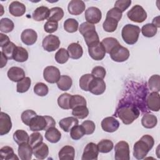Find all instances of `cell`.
I'll return each instance as SVG.
<instances>
[{
    "instance_id": "60d3db41",
    "label": "cell",
    "mask_w": 160,
    "mask_h": 160,
    "mask_svg": "<svg viewBox=\"0 0 160 160\" xmlns=\"http://www.w3.org/2000/svg\"><path fill=\"white\" fill-rule=\"evenodd\" d=\"M72 114L76 118L84 119L89 114V110L86 106H77L72 109Z\"/></svg>"
},
{
    "instance_id": "9f6ffc18",
    "label": "cell",
    "mask_w": 160,
    "mask_h": 160,
    "mask_svg": "<svg viewBox=\"0 0 160 160\" xmlns=\"http://www.w3.org/2000/svg\"><path fill=\"white\" fill-rule=\"evenodd\" d=\"M122 12L118 8L114 7L113 8L111 9L108 11L106 14V17L111 18L119 22L122 18Z\"/></svg>"
},
{
    "instance_id": "3957f363",
    "label": "cell",
    "mask_w": 160,
    "mask_h": 160,
    "mask_svg": "<svg viewBox=\"0 0 160 160\" xmlns=\"http://www.w3.org/2000/svg\"><path fill=\"white\" fill-rule=\"evenodd\" d=\"M29 126L32 131H46L51 127H55L56 121L51 116L37 115L31 119Z\"/></svg>"
},
{
    "instance_id": "7dc6e473",
    "label": "cell",
    "mask_w": 160,
    "mask_h": 160,
    "mask_svg": "<svg viewBox=\"0 0 160 160\" xmlns=\"http://www.w3.org/2000/svg\"><path fill=\"white\" fill-rule=\"evenodd\" d=\"M85 134L84 129L82 125H76L72 127L70 131L71 138L74 140L81 139Z\"/></svg>"
},
{
    "instance_id": "d6a6232c",
    "label": "cell",
    "mask_w": 160,
    "mask_h": 160,
    "mask_svg": "<svg viewBox=\"0 0 160 160\" xmlns=\"http://www.w3.org/2000/svg\"><path fill=\"white\" fill-rule=\"evenodd\" d=\"M13 139L18 144H21L22 143L28 142L29 136L26 131L22 129H18L13 134Z\"/></svg>"
},
{
    "instance_id": "db71d44e",
    "label": "cell",
    "mask_w": 160,
    "mask_h": 160,
    "mask_svg": "<svg viewBox=\"0 0 160 160\" xmlns=\"http://www.w3.org/2000/svg\"><path fill=\"white\" fill-rule=\"evenodd\" d=\"M81 125L84 129L85 134H91L95 131L96 126L94 122L92 121H90V120L84 121L82 122Z\"/></svg>"
},
{
    "instance_id": "30bf717a",
    "label": "cell",
    "mask_w": 160,
    "mask_h": 160,
    "mask_svg": "<svg viewBox=\"0 0 160 160\" xmlns=\"http://www.w3.org/2000/svg\"><path fill=\"white\" fill-rule=\"evenodd\" d=\"M88 52L92 59L96 61L102 60L106 55V50L101 42L88 47Z\"/></svg>"
},
{
    "instance_id": "8d00e7d4",
    "label": "cell",
    "mask_w": 160,
    "mask_h": 160,
    "mask_svg": "<svg viewBox=\"0 0 160 160\" xmlns=\"http://www.w3.org/2000/svg\"><path fill=\"white\" fill-rule=\"evenodd\" d=\"M97 146L99 152L101 153H108L112 149L114 144L109 139H102L98 142Z\"/></svg>"
},
{
    "instance_id": "7402d4cb",
    "label": "cell",
    "mask_w": 160,
    "mask_h": 160,
    "mask_svg": "<svg viewBox=\"0 0 160 160\" xmlns=\"http://www.w3.org/2000/svg\"><path fill=\"white\" fill-rule=\"evenodd\" d=\"M50 9L44 6L37 8L32 14V18L36 21H42L48 18L49 15Z\"/></svg>"
},
{
    "instance_id": "603a6c76",
    "label": "cell",
    "mask_w": 160,
    "mask_h": 160,
    "mask_svg": "<svg viewBox=\"0 0 160 160\" xmlns=\"http://www.w3.org/2000/svg\"><path fill=\"white\" fill-rule=\"evenodd\" d=\"M67 51L69 57L73 59H79L83 54L82 46L77 42H72L70 44L68 47Z\"/></svg>"
},
{
    "instance_id": "f6af8a7d",
    "label": "cell",
    "mask_w": 160,
    "mask_h": 160,
    "mask_svg": "<svg viewBox=\"0 0 160 160\" xmlns=\"http://www.w3.org/2000/svg\"><path fill=\"white\" fill-rule=\"evenodd\" d=\"M72 95L68 93H63L58 99V106L63 109H69V101Z\"/></svg>"
},
{
    "instance_id": "681fc988",
    "label": "cell",
    "mask_w": 160,
    "mask_h": 160,
    "mask_svg": "<svg viewBox=\"0 0 160 160\" xmlns=\"http://www.w3.org/2000/svg\"><path fill=\"white\" fill-rule=\"evenodd\" d=\"M42 136L38 132H34L30 135L28 143L33 149L37 146L41 144L42 142Z\"/></svg>"
},
{
    "instance_id": "cb8c5ba5",
    "label": "cell",
    "mask_w": 160,
    "mask_h": 160,
    "mask_svg": "<svg viewBox=\"0 0 160 160\" xmlns=\"http://www.w3.org/2000/svg\"><path fill=\"white\" fill-rule=\"evenodd\" d=\"M79 121L75 117H67L62 119L59 122L60 128L64 132H69L72 127L78 124Z\"/></svg>"
},
{
    "instance_id": "ba28073f",
    "label": "cell",
    "mask_w": 160,
    "mask_h": 160,
    "mask_svg": "<svg viewBox=\"0 0 160 160\" xmlns=\"http://www.w3.org/2000/svg\"><path fill=\"white\" fill-rule=\"evenodd\" d=\"M43 77L48 82L54 84L57 82L61 77L60 71L55 66H47L44 69Z\"/></svg>"
},
{
    "instance_id": "f1b7e54d",
    "label": "cell",
    "mask_w": 160,
    "mask_h": 160,
    "mask_svg": "<svg viewBox=\"0 0 160 160\" xmlns=\"http://www.w3.org/2000/svg\"><path fill=\"white\" fill-rule=\"evenodd\" d=\"M158 123L157 117L152 114L147 113L143 115L141 119V124L145 128L151 129L154 128Z\"/></svg>"
},
{
    "instance_id": "6f0895ef",
    "label": "cell",
    "mask_w": 160,
    "mask_h": 160,
    "mask_svg": "<svg viewBox=\"0 0 160 160\" xmlns=\"http://www.w3.org/2000/svg\"><path fill=\"white\" fill-rule=\"evenodd\" d=\"M131 4V0H118L115 2L114 8H118L122 12L130 6Z\"/></svg>"
},
{
    "instance_id": "7a4b0ae2",
    "label": "cell",
    "mask_w": 160,
    "mask_h": 160,
    "mask_svg": "<svg viewBox=\"0 0 160 160\" xmlns=\"http://www.w3.org/2000/svg\"><path fill=\"white\" fill-rule=\"evenodd\" d=\"M154 144V138L148 134L144 135L133 147V155L137 159H144Z\"/></svg>"
},
{
    "instance_id": "9a60e30c",
    "label": "cell",
    "mask_w": 160,
    "mask_h": 160,
    "mask_svg": "<svg viewBox=\"0 0 160 160\" xmlns=\"http://www.w3.org/2000/svg\"><path fill=\"white\" fill-rule=\"evenodd\" d=\"M12 128V122L10 116L4 112L0 113V135L3 136L8 134Z\"/></svg>"
},
{
    "instance_id": "91938a15",
    "label": "cell",
    "mask_w": 160,
    "mask_h": 160,
    "mask_svg": "<svg viewBox=\"0 0 160 160\" xmlns=\"http://www.w3.org/2000/svg\"><path fill=\"white\" fill-rule=\"evenodd\" d=\"M93 29H96V27L94 25L90 24L88 22H82L81 24H80V26L79 28V31L81 34H82L85 32Z\"/></svg>"
},
{
    "instance_id": "6da1fadb",
    "label": "cell",
    "mask_w": 160,
    "mask_h": 160,
    "mask_svg": "<svg viewBox=\"0 0 160 160\" xmlns=\"http://www.w3.org/2000/svg\"><path fill=\"white\" fill-rule=\"evenodd\" d=\"M116 116L126 125L131 124L140 115L139 109L136 105L128 99H122L119 101L116 108Z\"/></svg>"
},
{
    "instance_id": "e575fe53",
    "label": "cell",
    "mask_w": 160,
    "mask_h": 160,
    "mask_svg": "<svg viewBox=\"0 0 160 160\" xmlns=\"http://www.w3.org/2000/svg\"><path fill=\"white\" fill-rule=\"evenodd\" d=\"M64 16V11L59 7H54L50 9L49 15L48 18V21H59Z\"/></svg>"
},
{
    "instance_id": "c3c4849f",
    "label": "cell",
    "mask_w": 160,
    "mask_h": 160,
    "mask_svg": "<svg viewBox=\"0 0 160 160\" xmlns=\"http://www.w3.org/2000/svg\"><path fill=\"white\" fill-rule=\"evenodd\" d=\"M93 78V76L91 74H86L82 75L79 79V86L81 89L85 91H89V84Z\"/></svg>"
},
{
    "instance_id": "1f68e13d",
    "label": "cell",
    "mask_w": 160,
    "mask_h": 160,
    "mask_svg": "<svg viewBox=\"0 0 160 160\" xmlns=\"http://www.w3.org/2000/svg\"><path fill=\"white\" fill-rule=\"evenodd\" d=\"M0 156L2 160H13V159H18L19 158L16 156V155L14 152L13 149L10 146H4L0 149Z\"/></svg>"
},
{
    "instance_id": "f907efd6",
    "label": "cell",
    "mask_w": 160,
    "mask_h": 160,
    "mask_svg": "<svg viewBox=\"0 0 160 160\" xmlns=\"http://www.w3.org/2000/svg\"><path fill=\"white\" fill-rule=\"evenodd\" d=\"M16 46L15 44H14L12 42H9L7 45L2 48L1 52L4 54L5 56L8 59H12L13 58V54L14 52V51L16 48Z\"/></svg>"
},
{
    "instance_id": "4fadbf2b",
    "label": "cell",
    "mask_w": 160,
    "mask_h": 160,
    "mask_svg": "<svg viewBox=\"0 0 160 160\" xmlns=\"http://www.w3.org/2000/svg\"><path fill=\"white\" fill-rule=\"evenodd\" d=\"M106 90V83L102 79L94 78L89 86V91L94 95H100Z\"/></svg>"
},
{
    "instance_id": "44dd1931",
    "label": "cell",
    "mask_w": 160,
    "mask_h": 160,
    "mask_svg": "<svg viewBox=\"0 0 160 160\" xmlns=\"http://www.w3.org/2000/svg\"><path fill=\"white\" fill-rule=\"evenodd\" d=\"M9 11L11 15L15 17L22 16L26 12V6L24 4L15 1L9 6Z\"/></svg>"
},
{
    "instance_id": "e0dca14e",
    "label": "cell",
    "mask_w": 160,
    "mask_h": 160,
    "mask_svg": "<svg viewBox=\"0 0 160 160\" xmlns=\"http://www.w3.org/2000/svg\"><path fill=\"white\" fill-rule=\"evenodd\" d=\"M21 39L24 44L31 46L36 42L38 34L37 32L32 29H26L22 32Z\"/></svg>"
},
{
    "instance_id": "f35d334b",
    "label": "cell",
    "mask_w": 160,
    "mask_h": 160,
    "mask_svg": "<svg viewBox=\"0 0 160 160\" xmlns=\"http://www.w3.org/2000/svg\"><path fill=\"white\" fill-rule=\"evenodd\" d=\"M14 27V22L9 18H2L0 21V31L2 32L8 33L11 32Z\"/></svg>"
},
{
    "instance_id": "d4e9b609",
    "label": "cell",
    "mask_w": 160,
    "mask_h": 160,
    "mask_svg": "<svg viewBox=\"0 0 160 160\" xmlns=\"http://www.w3.org/2000/svg\"><path fill=\"white\" fill-rule=\"evenodd\" d=\"M82 35L84 39V41L88 47L92 46L99 42V36L97 32L96 31V29L89 30L85 32Z\"/></svg>"
},
{
    "instance_id": "52a82bcc",
    "label": "cell",
    "mask_w": 160,
    "mask_h": 160,
    "mask_svg": "<svg viewBox=\"0 0 160 160\" xmlns=\"http://www.w3.org/2000/svg\"><path fill=\"white\" fill-rule=\"evenodd\" d=\"M111 58L116 62H121L126 61L129 57V51L120 44L116 46L109 53Z\"/></svg>"
},
{
    "instance_id": "2e32d148",
    "label": "cell",
    "mask_w": 160,
    "mask_h": 160,
    "mask_svg": "<svg viewBox=\"0 0 160 160\" xmlns=\"http://www.w3.org/2000/svg\"><path fill=\"white\" fill-rule=\"evenodd\" d=\"M86 5L81 0H72L71 1L68 6V12L74 16L79 15L85 10Z\"/></svg>"
},
{
    "instance_id": "8992f818",
    "label": "cell",
    "mask_w": 160,
    "mask_h": 160,
    "mask_svg": "<svg viewBox=\"0 0 160 160\" xmlns=\"http://www.w3.org/2000/svg\"><path fill=\"white\" fill-rule=\"evenodd\" d=\"M114 158L116 160H129L130 159L129 146L127 142H118L114 147Z\"/></svg>"
},
{
    "instance_id": "9c48e42d",
    "label": "cell",
    "mask_w": 160,
    "mask_h": 160,
    "mask_svg": "<svg viewBox=\"0 0 160 160\" xmlns=\"http://www.w3.org/2000/svg\"><path fill=\"white\" fill-rule=\"evenodd\" d=\"M42 45L44 49L46 51L52 52L59 48L60 40L58 36L49 34L43 39Z\"/></svg>"
},
{
    "instance_id": "d6986e66",
    "label": "cell",
    "mask_w": 160,
    "mask_h": 160,
    "mask_svg": "<svg viewBox=\"0 0 160 160\" xmlns=\"http://www.w3.org/2000/svg\"><path fill=\"white\" fill-rule=\"evenodd\" d=\"M18 152L21 159L30 160L33 154V149L28 142H24L19 144Z\"/></svg>"
},
{
    "instance_id": "836d02e7",
    "label": "cell",
    "mask_w": 160,
    "mask_h": 160,
    "mask_svg": "<svg viewBox=\"0 0 160 160\" xmlns=\"http://www.w3.org/2000/svg\"><path fill=\"white\" fill-rule=\"evenodd\" d=\"M101 43L103 45L106 53H108V54H109L110 52L116 46L119 44V42H118V41L116 38H112V37L106 38L103 39L101 41Z\"/></svg>"
},
{
    "instance_id": "f546056e",
    "label": "cell",
    "mask_w": 160,
    "mask_h": 160,
    "mask_svg": "<svg viewBox=\"0 0 160 160\" xmlns=\"http://www.w3.org/2000/svg\"><path fill=\"white\" fill-rule=\"evenodd\" d=\"M12 59L19 62H25L28 59V52L25 48L21 46H17L14 51Z\"/></svg>"
},
{
    "instance_id": "5bb4252c",
    "label": "cell",
    "mask_w": 160,
    "mask_h": 160,
    "mask_svg": "<svg viewBox=\"0 0 160 160\" xmlns=\"http://www.w3.org/2000/svg\"><path fill=\"white\" fill-rule=\"evenodd\" d=\"M119 127V121L114 117L109 116L104 118L101 121L102 129L108 132H113Z\"/></svg>"
},
{
    "instance_id": "74e56055",
    "label": "cell",
    "mask_w": 160,
    "mask_h": 160,
    "mask_svg": "<svg viewBox=\"0 0 160 160\" xmlns=\"http://www.w3.org/2000/svg\"><path fill=\"white\" fill-rule=\"evenodd\" d=\"M86 100L83 96L78 94L72 95L69 101V107L72 109L77 106H86Z\"/></svg>"
},
{
    "instance_id": "6125c7cd",
    "label": "cell",
    "mask_w": 160,
    "mask_h": 160,
    "mask_svg": "<svg viewBox=\"0 0 160 160\" xmlns=\"http://www.w3.org/2000/svg\"><path fill=\"white\" fill-rule=\"evenodd\" d=\"M1 60L0 68H2L6 66L7 61H8V58H6V56H5L4 55V54L2 52H1Z\"/></svg>"
},
{
    "instance_id": "be15d7a7",
    "label": "cell",
    "mask_w": 160,
    "mask_h": 160,
    "mask_svg": "<svg viewBox=\"0 0 160 160\" xmlns=\"http://www.w3.org/2000/svg\"><path fill=\"white\" fill-rule=\"evenodd\" d=\"M159 16H157L156 18H154L153 20H152V24L153 25H154L157 28H159L160 27V25H159Z\"/></svg>"
},
{
    "instance_id": "484cf974",
    "label": "cell",
    "mask_w": 160,
    "mask_h": 160,
    "mask_svg": "<svg viewBox=\"0 0 160 160\" xmlns=\"http://www.w3.org/2000/svg\"><path fill=\"white\" fill-rule=\"evenodd\" d=\"M45 138L51 143H56L61 139V133L56 127H51L46 130Z\"/></svg>"
},
{
    "instance_id": "ffe728a7",
    "label": "cell",
    "mask_w": 160,
    "mask_h": 160,
    "mask_svg": "<svg viewBox=\"0 0 160 160\" xmlns=\"http://www.w3.org/2000/svg\"><path fill=\"white\" fill-rule=\"evenodd\" d=\"M7 75L11 81L13 82H19L25 78V72L19 67L13 66L9 69Z\"/></svg>"
},
{
    "instance_id": "b9f144b4",
    "label": "cell",
    "mask_w": 160,
    "mask_h": 160,
    "mask_svg": "<svg viewBox=\"0 0 160 160\" xmlns=\"http://www.w3.org/2000/svg\"><path fill=\"white\" fill-rule=\"evenodd\" d=\"M31 84V80L29 77H25L20 81L18 82L16 90L18 92L24 93L28 91Z\"/></svg>"
},
{
    "instance_id": "83f0119b",
    "label": "cell",
    "mask_w": 160,
    "mask_h": 160,
    "mask_svg": "<svg viewBox=\"0 0 160 160\" xmlns=\"http://www.w3.org/2000/svg\"><path fill=\"white\" fill-rule=\"evenodd\" d=\"M33 154L39 159H44L46 158L49 154V148L48 145L44 142H42L37 146L33 148Z\"/></svg>"
},
{
    "instance_id": "8fae6325",
    "label": "cell",
    "mask_w": 160,
    "mask_h": 160,
    "mask_svg": "<svg viewBox=\"0 0 160 160\" xmlns=\"http://www.w3.org/2000/svg\"><path fill=\"white\" fill-rule=\"evenodd\" d=\"M85 19L90 24H97L102 18L101 10L96 7H89L85 11Z\"/></svg>"
},
{
    "instance_id": "94428289",
    "label": "cell",
    "mask_w": 160,
    "mask_h": 160,
    "mask_svg": "<svg viewBox=\"0 0 160 160\" xmlns=\"http://www.w3.org/2000/svg\"><path fill=\"white\" fill-rule=\"evenodd\" d=\"M9 42V38L7 35L0 33V46L1 47V48L7 45Z\"/></svg>"
},
{
    "instance_id": "7c38bea8",
    "label": "cell",
    "mask_w": 160,
    "mask_h": 160,
    "mask_svg": "<svg viewBox=\"0 0 160 160\" xmlns=\"http://www.w3.org/2000/svg\"><path fill=\"white\" fill-rule=\"evenodd\" d=\"M99 154L97 144L94 142L88 143L84 149L82 160H97Z\"/></svg>"
},
{
    "instance_id": "f5cc1de1",
    "label": "cell",
    "mask_w": 160,
    "mask_h": 160,
    "mask_svg": "<svg viewBox=\"0 0 160 160\" xmlns=\"http://www.w3.org/2000/svg\"><path fill=\"white\" fill-rule=\"evenodd\" d=\"M36 116H37V114L35 111L31 109H28L21 114V120L25 125L29 126L31 119Z\"/></svg>"
},
{
    "instance_id": "7bdbcfd3",
    "label": "cell",
    "mask_w": 160,
    "mask_h": 160,
    "mask_svg": "<svg viewBox=\"0 0 160 160\" xmlns=\"http://www.w3.org/2000/svg\"><path fill=\"white\" fill-rule=\"evenodd\" d=\"M148 85L150 90L152 92H158L160 91V76L158 74H154L150 77L148 81Z\"/></svg>"
},
{
    "instance_id": "277c9868",
    "label": "cell",
    "mask_w": 160,
    "mask_h": 160,
    "mask_svg": "<svg viewBox=\"0 0 160 160\" xmlns=\"http://www.w3.org/2000/svg\"><path fill=\"white\" fill-rule=\"evenodd\" d=\"M140 31L141 29L139 26L128 24L122 29L121 35L122 39L128 44H134L138 40Z\"/></svg>"
},
{
    "instance_id": "bcb514c9",
    "label": "cell",
    "mask_w": 160,
    "mask_h": 160,
    "mask_svg": "<svg viewBox=\"0 0 160 160\" xmlns=\"http://www.w3.org/2000/svg\"><path fill=\"white\" fill-rule=\"evenodd\" d=\"M69 58L68 51L64 48H60L55 54V60L59 64H64Z\"/></svg>"
},
{
    "instance_id": "4316f807",
    "label": "cell",
    "mask_w": 160,
    "mask_h": 160,
    "mask_svg": "<svg viewBox=\"0 0 160 160\" xmlns=\"http://www.w3.org/2000/svg\"><path fill=\"white\" fill-rule=\"evenodd\" d=\"M75 156V150L72 146H65L59 151L58 156L61 160H73Z\"/></svg>"
},
{
    "instance_id": "ab89813d",
    "label": "cell",
    "mask_w": 160,
    "mask_h": 160,
    "mask_svg": "<svg viewBox=\"0 0 160 160\" xmlns=\"http://www.w3.org/2000/svg\"><path fill=\"white\" fill-rule=\"evenodd\" d=\"M142 35L147 38H152L157 33V28L152 23H148L144 24L141 29Z\"/></svg>"
},
{
    "instance_id": "816d5d0a",
    "label": "cell",
    "mask_w": 160,
    "mask_h": 160,
    "mask_svg": "<svg viewBox=\"0 0 160 160\" xmlns=\"http://www.w3.org/2000/svg\"><path fill=\"white\" fill-rule=\"evenodd\" d=\"M49 91L48 87L43 82H38L34 86V92L39 96H45Z\"/></svg>"
},
{
    "instance_id": "ee69618b",
    "label": "cell",
    "mask_w": 160,
    "mask_h": 160,
    "mask_svg": "<svg viewBox=\"0 0 160 160\" xmlns=\"http://www.w3.org/2000/svg\"><path fill=\"white\" fill-rule=\"evenodd\" d=\"M78 22L73 18H68L64 22V29L70 33L76 32L78 29Z\"/></svg>"
},
{
    "instance_id": "d590c367",
    "label": "cell",
    "mask_w": 160,
    "mask_h": 160,
    "mask_svg": "<svg viewBox=\"0 0 160 160\" xmlns=\"http://www.w3.org/2000/svg\"><path fill=\"white\" fill-rule=\"evenodd\" d=\"M118 24V21L111 18L106 17V19L102 24L103 29L108 32H112L116 30Z\"/></svg>"
},
{
    "instance_id": "11a10c76",
    "label": "cell",
    "mask_w": 160,
    "mask_h": 160,
    "mask_svg": "<svg viewBox=\"0 0 160 160\" xmlns=\"http://www.w3.org/2000/svg\"><path fill=\"white\" fill-rule=\"evenodd\" d=\"M106 72V69L102 66H95L91 71V74L93 76L94 78L104 79L105 78Z\"/></svg>"
},
{
    "instance_id": "ac0fdd59",
    "label": "cell",
    "mask_w": 160,
    "mask_h": 160,
    "mask_svg": "<svg viewBox=\"0 0 160 160\" xmlns=\"http://www.w3.org/2000/svg\"><path fill=\"white\" fill-rule=\"evenodd\" d=\"M146 106L148 108L152 111H159L160 109L159 94L157 92H151L146 100Z\"/></svg>"
},
{
    "instance_id": "4dcf8cb0",
    "label": "cell",
    "mask_w": 160,
    "mask_h": 160,
    "mask_svg": "<svg viewBox=\"0 0 160 160\" xmlns=\"http://www.w3.org/2000/svg\"><path fill=\"white\" fill-rule=\"evenodd\" d=\"M72 84V79L67 75H62L57 82V86L58 88L61 91L69 90Z\"/></svg>"
},
{
    "instance_id": "5b68a950",
    "label": "cell",
    "mask_w": 160,
    "mask_h": 160,
    "mask_svg": "<svg viewBox=\"0 0 160 160\" xmlns=\"http://www.w3.org/2000/svg\"><path fill=\"white\" fill-rule=\"evenodd\" d=\"M128 18L132 21L141 23L147 18V13L144 8L140 5L134 6L127 13Z\"/></svg>"
},
{
    "instance_id": "680465c9",
    "label": "cell",
    "mask_w": 160,
    "mask_h": 160,
    "mask_svg": "<svg viewBox=\"0 0 160 160\" xmlns=\"http://www.w3.org/2000/svg\"><path fill=\"white\" fill-rule=\"evenodd\" d=\"M58 28V23L54 21H48L44 25V29L48 33L55 32Z\"/></svg>"
}]
</instances>
